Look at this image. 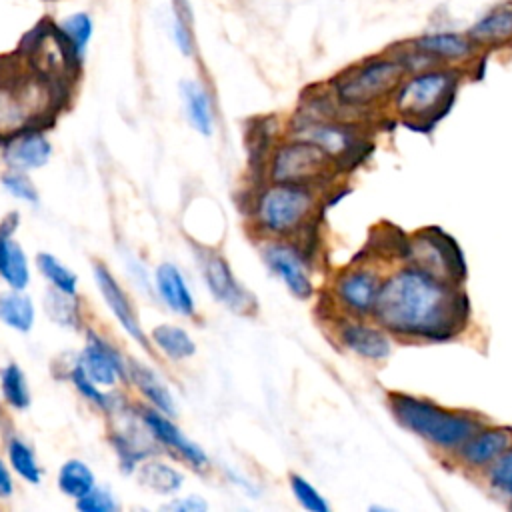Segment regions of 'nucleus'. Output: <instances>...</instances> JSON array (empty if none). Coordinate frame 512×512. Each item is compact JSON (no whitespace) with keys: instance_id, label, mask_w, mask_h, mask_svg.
I'll use <instances>...</instances> for the list:
<instances>
[{"instance_id":"obj_9","label":"nucleus","mask_w":512,"mask_h":512,"mask_svg":"<svg viewBox=\"0 0 512 512\" xmlns=\"http://www.w3.org/2000/svg\"><path fill=\"white\" fill-rule=\"evenodd\" d=\"M198 264L210 294L218 302H222L228 310L236 314H252V310L256 308V298L236 280L230 264L218 252H198Z\"/></svg>"},{"instance_id":"obj_16","label":"nucleus","mask_w":512,"mask_h":512,"mask_svg":"<svg viewBox=\"0 0 512 512\" xmlns=\"http://www.w3.org/2000/svg\"><path fill=\"white\" fill-rule=\"evenodd\" d=\"M512 442L510 428H480L458 450V458L468 468L490 466Z\"/></svg>"},{"instance_id":"obj_33","label":"nucleus","mask_w":512,"mask_h":512,"mask_svg":"<svg viewBox=\"0 0 512 512\" xmlns=\"http://www.w3.org/2000/svg\"><path fill=\"white\" fill-rule=\"evenodd\" d=\"M60 28L66 34V38L70 40V44L74 46V50L78 52V56L82 58L84 50H86V46L90 42V36H92V20H90V16L84 14V12L72 14V16L62 20Z\"/></svg>"},{"instance_id":"obj_17","label":"nucleus","mask_w":512,"mask_h":512,"mask_svg":"<svg viewBox=\"0 0 512 512\" xmlns=\"http://www.w3.org/2000/svg\"><path fill=\"white\" fill-rule=\"evenodd\" d=\"M52 154V146L38 130H24L12 138L4 150V160L12 170L28 172L42 168Z\"/></svg>"},{"instance_id":"obj_20","label":"nucleus","mask_w":512,"mask_h":512,"mask_svg":"<svg viewBox=\"0 0 512 512\" xmlns=\"http://www.w3.org/2000/svg\"><path fill=\"white\" fill-rule=\"evenodd\" d=\"M180 96L190 126L202 136H210L214 130V110L210 94L196 80L180 82Z\"/></svg>"},{"instance_id":"obj_13","label":"nucleus","mask_w":512,"mask_h":512,"mask_svg":"<svg viewBox=\"0 0 512 512\" xmlns=\"http://www.w3.org/2000/svg\"><path fill=\"white\" fill-rule=\"evenodd\" d=\"M78 366L98 386H114L118 378H128V366H124L120 354L94 332L88 334L86 348L78 358Z\"/></svg>"},{"instance_id":"obj_19","label":"nucleus","mask_w":512,"mask_h":512,"mask_svg":"<svg viewBox=\"0 0 512 512\" xmlns=\"http://www.w3.org/2000/svg\"><path fill=\"white\" fill-rule=\"evenodd\" d=\"M340 340L346 348L370 360H382L390 352V342L386 334L364 322H346L340 328Z\"/></svg>"},{"instance_id":"obj_18","label":"nucleus","mask_w":512,"mask_h":512,"mask_svg":"<svg viewBox=\"0 0 512 512\" xmlns=\"http://www.w3.org/2000/svg\"><path fill=\"white\" fill-rule=\"evenodd\" d=\"M154 282H156V292H158L160 300L172 312H176L180 316L194 314V310H196L194 296H192L182 272L178 270V266H174L172 262H162L154 270Z\"/></svg>"},{"instance_id":"obj_41","label":"nucleus","mask_w":512,"mask_h":512,"mask_svg":"<svg viewBox=\"0 0 512 512\" xmlns=\"http://www.w3.org/2000/svg\"><path fill=\"white\" fill-rule=\"evenodd\" d=\"M510 508H512V504H510Z\"/></svg>"},{"instance_id":"obj_40","label":"nucleus","mask_w":512,"mask_h":512,"mask_svg":"<svg viewBox=\"0 0 512 512\" xmlns=\"http://www.w3.org/2000/svg\"><path fill=\"white\" fill-rule=\"evenodd\" d=\"M14 492V484H12V476L4 464V460L0 458V498H8Z\"/></svg>"},{"instance_id":"obj_22","label":"nucleus","mask_w":512,"mask_h":512,"mask_svg":"<svg viewBox=\"0 0 512 512\" xmlns=\"http://www.w3.org/2000/svg\"><path fill=\"white\" fill-rule=\"evenodd\" d=\"M128 376L132 378V382L136 384V388L140 390V394L148 400V404L152 408L168 414L170 418L176 416V402H174L172 392L148 366L132 360L128 364Z\"/></svg>"},{"instance_id":"obj_21","label":"nucleus","mask_w":512,"mask_h":512,"mask_svg":"<svg viewBox=\"0 0 512 512\" xmlns=\"http://www.w3.org/2000/svg\"><path fill=\"white\" fill-rule=\"evenodd\" d=\"M414 50L424 52L432 60H462L472 54L474 42L470 36L456 32H434L414 40Z\"/></svg>"},{"instance_id":"obj_30","label":"nucleus","mask_w":512,"mask_h":512,"mask_svg":"<svg viewBox=\"0 0 512 512\" xmlns=\"http://www.w3.org/2000/svg\"><path fill=\"white\" fill-rule=\"evenodd\" d=\"M0 390L4 400L16 408V410H24L30 406V390L26 384V376L20 370L18 364L10 362L2 368L0 372Z\"/></svg>"},{"instance_id":"obj_15","label":"nucleus","mask_w":512,"mask_h":512,"mask_svg":"<svg viewBox=\"0 0 512 512\" xmlns=\"http://www.w3.org/2000/svg\"><path fill=\"white\" fill-rule=\"evenodd\" d=\"M18 226V214H8L0 222V278L14 290H24L30 282L28 258L22 246L12 238Z\"/></svg>"},{"instance_id":"obj_29","label":"nucleus","mask_w":512,"mask_h":512,"mask_svg":"<svg viewBox=\"0 0 512 512\" xmlns=\"http://www.w3.org/2000/svg\"><path fill=\"white\" fill-rule=\"evenodd\" d=\"M44 310L50 316V320L60 326L78 328L80 324V310L74 294H66L56 288H50L44 296Z\"/></svg>"},{"instance_id":"obj_24","label":"nucleus","mask_w":512,"mask_h":512,"mask_svg":"<svg viewBox=\"0 0 512 512\" xmlns=\"http://www.w3.org/2000/svg\"><path fill=\"white\" fill-rule=\"evenodd\" d=\"M476 44H504L512 40V8L500 6L482 16L468 32Z\"/></svg>"},{"instance_id":"obj_28","label":"nucleus","mask_w":512,"mask_h":512,"mask_svg":"<svg viewBox=\"0 0 512 512\" xmlns=\"http://www.w3.org/2000/svg\"><path fill=\"white\" fill-rule=\"evenodd\" d=\"M94 486H96V478H94L92 468L86 462H82L78 458H70L60 466L58 488L68 498L78 500V498L86 496Z\"/></svg>"},{"instance_id":"obj_2","label":"nucleus","mask_w":512,"mask_h":512,"mask_svg":"<svg viewBox=\"0 0 512 512\" xmlns=\"http://www.w3.org/2000/svg\"><path fill=\"white\" fill-rule=\"evenodd\" d=\"M388 406L404 428L442 450H458L482 428V422L476 416L446 410L426 398L402 392H390Z\"/></svg>"},{"instance_id":"obj_26","label":"nucleus","mask_w":512,"mask_h":512,"mask_svg":"<svg viewBox=\"0 0 512 512\" xmlns=\"http://www.w3.org/2000/svg\"><path fill=\"white\" fill-rule=\"evenodd\" d=\"M152 344L170 360H184L194 356L196 352V342L192 336L174 324H158L150 332Z\"/></svg>"},{"instance_id":"obj_10","label":"nucleus","mask_w":512,"mask_h":512,"mask_svg":"<svg viewBox=\"0 0 512 512\" xmlns=\"http://www.w3.org/2000/svg\"><path fill=\"white\" fill-rule=\"evenodd\" d=\"M262 258L272 274H276L286 288L300 300L312 296V280L308 268L302 260V254L284 242H270L262 250Z\"/></svg>"},{"instance_id":"obj_39","label":"nucleus","mask_w":512,"mask_h":512,"mask_svg":"<svg viewBox=\"0 0 512 512\" xmlns=\"http://www.w3.org/2000/svg\"><path fill=\"white\" fill-rule=\"evenodd\" d=\"M166 510H176V512H204L208 508V504L200 498V496H186V498H178L170 504L164 506Z\"/></svg>"},{"instance_id":"obj_3","label":"nucleus","mask_w":512,"mask_h":512,"mask_svg":"<svg viewBox=\"0 0 512 512\" xmlns=\"http://www.w3.org/2000/svg\"><path fill=\"white\" fill-rule=\"evenodd\" d=\"M456 86L454 70H422L398 86L396 110L404 120H432L446 112Z\"/></svg>"},{"instance_id":"obj_25","label":"nucleus","mask_w":512,"mask_h":512,"mask_svg":"<svg viewBox=\"0 0 512 512\" xmlns=\"http://www.w3.org/2000/svg\"><path fill=\"white\" fill-rule=\"evenodd\" d=\"M34 304L24 290H8L0 294V322L16 332H30L34 326Z\"/></svg>"},{"instance_id":"obj_38","label":"nucleus","mask_w":512,"mask_h":512,"mask_svg":"<svg viewBox=\"0 0 512 512\" xmlns=\"http://www.w3.org/2000/svg\"><path fill=\"white\" fill-rule=\"evenodd\" d=\"M76 508L82 512H112L116 510V500L108 490L94 486L86 496L76 500Z\"/></svg>"},{"instance_id":"obj_1","label":"nucleus","mask_w":512,"mask_h":512,"mask_svg":"<svg viewBox=\"0 0 512 512\" xmlns=\"http://www.w3.org/2000/svg\"><path fill=\"white\" fill-rule=\"evenodd\" d=\"M372 314L396 336L444 340L462 330L468 306L456 282L412 266L390 274L380 284Z\"/></svg>"},{"instance_id":"obj_37","label":"nucleus","mask_w":512,"mask_h":512,"mask_svg":"<svg viewBox=\"0 0 512 512\" xmlns=\"http://www.w3.org/2000/svg\"><path fill=\"white\" fill-rule=\"evenodd\" d=\"M70 378H72V384L76 386V390H78L88 402L96 404V406L102 408V410H110V400H108V396L100 390V386H98L94 380H90V378L86 376V372H84L80 366H76V368L70 372Z\"/></svg>"},{"instance_id":"obj_4","label":"nucleus","mask_w":512,"mask_h":512,"mask_svg":"<svg viewBox=\"0 0 512 512\" xmlns=\"http://www.w3.org/2000/svg\"><path fill=\"white\" fill-rule=\"evenodd\" d=\"M314 198L306 186L274 182L256 200V220L272 236H290L310 218Z\"/></svg>"},{"instance_id":"obj_5","label":"nucleus","mask_w":512,"mask_h":512,"mask_svg":"<svg viewBox=\"0 0 512 512\" xmlns=\"http://www.w3.org/2000/svg\"><path fill=\"white\" fill-rule=\"evenodd\" d=\"M406 66L400 58H374L348 72L334 82V92L344 106H368L402 84Z\"/></svg>"},{"instance_id":"obj_11","label":"nucleus","mask_w":512,"mask_h":512,"mask_svg":"<svg viewBox=\"0 0 512 512\" xmlns=\"http://www.w3.org/2000/svg\"><path fill=\"white\" fill-rule=\"evenodd\" d=\"M380 284L382 282L376 276V272L368 268H356V270L342 272L336 278L334 294L348 312L356 316H366L374 312Z\"/></svg>"},{"instance_id":"obj_32","label":"nucleus","mask_w":512,"mask_h":512,"mask_svg":"<svg viewBox=\"0 0 512 512\" xmlns=\"http://www.w3.org/2000/svg\"><path fill=\"white\" fill-rule=\"evenodd\" d=\"M8 460H10V466L14 468V472L30 482V484H38L40 478H42V470H40V464L36 462V456L32 452V448L20 440V438H10L8 440Z\"/></svg>"},{"instance_id":"obj_27","label":"nucleus","mask_w":512,"mask_h":512,"mask_svg":"<svg viewBox=\"0 0 512 512\" xmlns=\"http://www.w3.org/2000/svg\"><path fill=\"white\" fill-rule=\"evenodd\" d=\"M138 482L142 486H146L148 490L168 496L180 490V486L184 484V476L170 464H164L160 460H148L144 464H140L138 468Z\"/></svg>"},{"instance_id":"obj_36","label":"nucleus","mask_w":512,"mask_h":512,"mask_svg":"<svg viewBox=\"0 0 512 512\" xmlns=\"http://www.w3.org/2000/svg\"><path fill=\"white\" fill-rule=\"evenodd\" d=\"M2 186H4V190L10 194V196H14V198H18V200H24V202H38V190H36V186L32 184V180L24 174V172H20V170H10V172H6L4 176H2Z\"/></svg>"},{"instance_id":"obj_6","label":"nucleus","mask_w":512,"mask_h":512,"mask_svg":"<svg viewBox=\"0 0 512 512\" xmlns=\"http://www.w3.org/2000/svg\"><path fill=\"white\" fill-rule=\"evenodd\" d=\"M50 78L38 74L36 78H18L12 76L8 80L0 78V134H20L28 128L32 118L46 110L52 86Z\"/></svg>"},{"instance_id":"obj_35","label":"nucleus","mask_w":512,"mask_h":512,"mask_svg":"<svg viewBox=\"0 0 512 512\" xmlns=\"http://www.w3.org/2000/svg\"><path fill=\"white\" fill-rule=\"evenodd\" d=\"M290 490L294 498L300 502L302 508L310 512H328V502L322 498V494L300 474L290 476Z\"/></svg>"},{"instance_id":"obj_8","label":"nucleus","mask_w":512,"mask_h":512,"mask_svg":"<svg viewBox=\"0 0 512 512\" xmlns=\"http://www.w3.org/2000/svg\"><path fill=\"white\" fill-rule=\"evenodd\" d=\"M414 256V266L426 270L428 274L448 280V282H460L464 278V260L450 236H446L440 230L426 228L414 236L410 242Z\"/></svg>"},{"instance_id":"obj_31","label":"nucleus","mask_w":512,"mask_h":512,"mask_svg":"<svg viewBox=\"0 0 512 512\" xmlns=\"http://www.w3.org/2000/svg\"><path fill=\"white\" fill-rule=\"evenodd\" d=\"M36 266L42 272V276L52 284V288L76 296L78 276L70 268H66L56 256H52L48 252H40L36 256Z\"/></svg>"},{"instance_id":"obj_12","label":"nucleus","mask_w":512,"mask_h":512,"mask_svg":"<svg viewBox=\"0 0 512 512\" xmlns=\"http://www.w3.org/2000/svg\"><path fill=\"white\" fill-rule=\"evenodd\" d=\"M94 280L96 286L100 290V296L104 298L106 306L110 308V312L114 314V318L118 320V324L144 348H150V342L138 322V314L128 298V294L122 290V286L118 284V280L112 276V272L108 270L106 264L96 262L94 264Z\"/></svg>"},{"instance_id":"obj_14","label":"nucleus","mask_w":512,"mask_h":512,"mask_svg":"<svg viewBox=\"0 0 512 512\" xmlns=\"http://www.w3.org/2000/svg\"><path fill=\"white\" fill-rule=\"evenodd\" d=\"M142 422L146 424V430L166 448L176 452L180 458H184L190 466L202 470L208 466V456L206 452L192 442L190 438L184 436V432L170 420L168 414L156 410V408H146L142 412Z\"/></svg>"},{"instance_id":"obj_23","label":"nucleus","mask_w":512,"mask_h":512,"mask_svg":"<svg viewBox=\"0 0 512 512\" xmlns=\"http://www.w3.org/2000/svg\"><path fill=\"white\" fill-rule=\"evenodd\" d=\"M296 138L308 140L328 152L334 160L352 148V134L342 126L310 122L296 130Z\"/></svg>"},{"instance_id":"obj_7","label":"nucleus","mask_w":512,"mask_h":512,"mask_svg":"<svg viewBox=\"0 0 512 512\" xmlns=\"http://www.w3.org/2000/svg\"><path fill=\"white\" fill-rule=\"evenodd\" d=\"M332 160L334 158L320 146L296 138L276 148L270 160V178L272 182L306 186L324 176Z\"/></svg>"},{"instance_id":"obj_34","label":"nucleus","mask_w":512,"mask_h":512,"mask_svg":"<svg viewBox=\"0 0 512 512\" xmlns=\"http://www.w3.org/2000/svg\"><path fill=\"white\" fill-rule=\"evenodd\" d=\"M488 484L502 496L512 498V446H508L490 466H488Z\"/></svg>"}]
</instances>
